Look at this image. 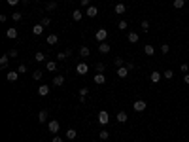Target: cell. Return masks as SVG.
Segmentation results:
<instances>
[{
  "label": "cell",
  "mask_w": 189,
  "mask_h": 142,
  "mask_svg": "<svg viewBox=\"0 0 189 142\" xmlns=\"http://www.w3.org/2000/svg\"><path fill=\"white\" fill-rule=\"evenodd\" d=\"M66 59V53H57V61H64Z\"/></svg>",
  "instance_id": "7bdbcfd3"
},
{
  "label": "cell",
  "mask_w": 189,
  "mask_h": 142,
  "mask_svg": "<svg viewBox=\"0 0 189 142\" xmlns=\"http://www.w3.org/2000/svg\"><path fill=\"white\" fill-rule=\"evenodd\" d=\"M46 68L49 72H55V70H57V63H55V61H47V63H46Z\"/></svg>",
  "instance_id": "ffe728a7"
},
{
  "label": "cell",
  "mask_w": 189,
  "mask_h": 142,
  "mask_svg": "<svg viewBox=\"0 0 189 142\" xmlns=\"http://www.w3.org/2000/svg\"><path fill=\"white\" fill-rule=\"evenodd\" d=\"M183 82H185V83L189 85V74H185V76H183Z\"/></svg>",
  "instance_id": "c3c4849f"
},
{
  "label": "cell",
  "mask_w": 189,
  "mask_h": 142,
  "mask_svg": "<svg viewBox=\"0 0 189 142\" xmlns=\"http://www.w3.org/2000/svg\"><path fill=\"white\" fill-rule=\"evenodd\" d=\"M6 78H8V82H17L19 72H8V74H6Z\"/></svg>",
  "instance_id": "ac0fdd59"
},
{
  "label": "cell",
  "mask_w": 189,
  "mask_h": 142,
  "mask_svg": "<svg viewBox=\"0 0 189 142\" xmlns=\"http://www.w3.org/2000/svg\"><path fill=\"white\" fill-rule=\"evenodd\" d=\"M46 42L49 44V46H55V44H59V36H57V34H49Z\"/></svg>",
  "instance_id": "7c38bea8"
},
{
  "label": "cell",
  "mask_w": 189,
  "mask_h": 142,
  "mask_svg": "<svg viewBox=\"0 0 189 142\" xmlns=\"http://www.w3.org/2000/svg\"><path fill=\"white\" fill-rule=\"evenodd\" d=\"M49 23H51V19H49V17H44V19H42V25H44V27H47Z\"/></svg>",
  "instance_id": "60d3db41"
},
{
  "label": "cell",
  "mask_w": 189,
  "mask_h": 142,
  "mask_svg": "<svg viewBox=\"0 0 189 142\" xmlns=\"http://www.w3.org/2000/svg\"><path fill=\"white\" fill-rule=\"evenodd\" d=\"M180 70H182V72H187V70H189V66H187V64H185V63H183V64H182V66H180Z\"/></svg>",
  "instance_id": "bcb514c9"
},
{
  "label": "cell",
  "mask_w": 189,
  "mask_h": 142,
  "mask_svg": "<svg viewBox=\"0 0 189 142\" xmlns=\"http://www.w3.org/2000/svg\"><path fill=\"white\" fill-rule=\"evenodd\" d=\"M42 74H44L42 70H34V74H32V78H34V80H42Z\"/></svg>",
  "instance_id": "e575fe53"
},
{
  "label": "cell",
  "mask_w": 189,
  "mask_h": 142,
  "mask_svg": "<svg viewBox=\"0 0 189 142\" xmlns=\"http://www.w3.org/2000/svg\"><path fill=\"white\" fill-rule=\"evenodd\" d=\"M98 136H100V140H108V136H110V133H108V131H104V129H102V131L98 133Z\"/></svg>",
  "instance_id": "4dcf8cb0"
},
{
  "label": "cell",
  "mask_w": 189,
  "mask_h": 142,
  "mask_svg": "<svg viewBox=\"0 0 189 142\" xmlns=\"http://www.w3.org/2000/svg\"><path fill=\"white\" fill-rule=\"evenodd\" d=\"M8 63H10V55H2V57H0V68H6L8 66Z\"/></svg>",
  "instance_id": "4fadbf2b"
},
{
  "label": "cell",
  "mask_w": 189,
  "mask_h": 142,
  "mask_svg": "<svg viewBox=\"0 0 189 142\" xmlns=\"http://www.w3.org/2000/svg\"><path fill=\"white\" fill-rule=\"evenodd\" d=\"M47 129H49V133H59L61 125H59V121H57V119H51L49 123H47Z\"/></svg>",
  "instance_id": "277c9868"
},
{
  "label": "cell",
  "mask_w": 189,
  "mask_h": 142,
  "mask_svg": "<svg viewBox=\"0 0 189 142\" xmlns=\"http://www.w3.org/2000/svg\"><path fill=\"white\" fill-rule=\"evenodd\" d=\"M108 121H110V116H108L106 110H102V112L98 114V123H100V125H106Z\"/></svg>",
  "instance_id": "5b68a950"
},
{
  "label": "cell",
  "mask_w": 189,
  "mask_h": 142,
  "mask_svg": "<svg viewBox=\"0 0 189 142\" xmlns=\"http://www.w3.org/2000/svg\"><path fill=\"white\" fill-rule=\"evenodd\" d=\"M98 15V10H96L95 6H89L87 8V17H96Z\"/></svg>",
  "instance_id": "5bb4252c"
},
{
  "label": "cell",
  "mask_w": 189,
  "mask_h": 142,
  "mask_svg": "<svg viewBox=\"0 0 189 142\" xmlns=\"http://www.w3.org/2000/svg\"><path fill=\"white\" fill-rule=\"evenodd\" d=\"M55 6H57V4H55V2H49V4H47V6H46V8H47V10H49V11H51V10H55Z\"/></svg>",
  "instance_id": "ee69618b"
},
{
  "label": "cell",
  "mask_w": 189,
  "mask_h": 142,
  "mask_svg": "<svg viewBox=\"0 0 189 142\" xmlns=\"http://www.w3.org/2000/svg\"><path fill=\"white\" fill-rule=\"evenodd\" d=\"M115 66H125V63H123V59H121V57H117V59H115Z\"/></svg>",
  "instance_id": "74e56055"
},
{
  "label": "cell",
  "mask_w": 189,
  "mask_h": 142,
  "mask_svg": "<svg viewBox=\"0 0 189 142\" xmlns=\"http://www.w3.org/2000/svg\"><path fill=\"white\" fill-rule=\"evenodd\" d=\"M132 108H134V112H144L148 108V102L146 100H136V102H132Z\"/></svg>",
  "instance_id": "7a4b0ae2"
},
{
  "label": "cell",
  "mask_w": 189,
  "mask_h": 142,
  "mask_svg": "<svg viewBox=\"0 0 189 142\" xmlns=\"http://www.w3.org/2000/svg\"><path fill=\"white\" fill-rule=\"evenodd\" d=\"M44 28H46V27H44L42 23H38V25H34V27H32V34H34V36H40Z\"/></svg>",
  "instance_id": "9c48e42d"
},
{
  "label": "cell",
  "mask_w": 189,
  "mask_h": 142,
  "mask_svg": "<svg viewBox=\"0 0 189 142\" xmlns=\"http://www.w3.org/2000/svg\"><path fill=\"white\" fill-rule=\"evenodd\" d=\"M6 36H8L10 40H15V38H17V28H15V27L8 28V30H6Z\"/></svg>",
  "instance_id": "ba28073f"
},
{
  "label": "cell",
  "mask_w": 189,
  "mask_h": 142,
  "mask_svg": "<svg viewBox=\"0 0 189 142\" xmlns=\"http://www.w3.org/2000/svg\"><path fill=\"white\" fill-rule=\"evenodd\" d=\"M172 4H174V8H176V10H182V8L185 6V0H174Z\"/></svg>",
  "instance_id": "83f0119b"
},
{
  "label": "cell",
  "mask_w": 189,
  "mask_h": 142,
  "mask_svg": "<svg viewBox=\"0 0 189 142\" xmlns=\"http://www.w3.org/2000/svg\"><path fill=\"white\" fill-rule=\"evenodd\" d=\"M150 80H151V83L161 82V72H151V74H150Z\"/></svg>",
  "instance_id": "2e32d148"
},
{
  "label": "cell",
  "mask_w": 189,
  "mask_h": 142,
  "mask_svg": "<svg viewBox=\"0 0 189 142\" xmlns=\"http://www.w3.org/2000/svg\"><path fill=\"white\" fill-rule=\"evenodd\" d=\"M127 74H129V68L127 66H119L117 68V76H119V78H127Z\"/></svg>",
  "instance_id": "9a60e30c"
},
{
  "label": "cell",
  "mask_w": 189,
  "mask_h": 142,
  "mask_svg": "<svg viewBox=\"0 0 189 142\" xmlns=\"http://www.w3.org/2000/svg\"><path fill=\"white\" fill-rule=\"evenodd\" d=\"M82 17H83V13L79 10H74V11H72V19H74V21H82Z\"/></svg>",
  "instance_id": "cb8c5ba5"
},
{
  "label": "cell",
  "mask_w": 189,
  "mask_h": 142,
  "mask_svg": "<svg viewBox=\"0 0 189 142\" xmlns=\"http://www.w3.org/2000/svg\"><path fill=\"white\" fill-rule=\"evenodd\" d=\"M38 95L40 97H47L49 95V87H47V85H40L38 87Z\"/></svg>",
  "instance_id": "8fae6325"
},
{
  "label": "cell",
  "mask_w": 189,
  "mask_h": 142,
  "mask_svg": "<svg viewBox=\"0 0 189 142\" xmlns=\"http://www.w3.org/2000/svg\"><path fill=\"white\" fill-rule=\"evenodd\" d=\"M127 119H129V117H127L125 112H119V114H117V121H119V123H125Z\"/></svg>",
  "instance_id": "f1b7e54d"
},
{
  "label": "cell",
  "mask_w": 189,
  "mask_h": 142,
  "mask_svg": "<svg viewBox=\"0 0 189 142\" xmlns=\"http://www.w3.org/2000/svg\"><path fill=\"white\" fill-rule=\"evenodd\" d=\"M11 19H13V21H21V19H23V15L19 13V11H13V13H11Z\"/></svg>",
  "instance_id": "1f68e13d"
},
{
  "label": "cell",
  "mask_w": 189,
  "mask_h": 142,
  "mask_svg": "<svg viewBox=\"0 0 189 142\" xmlns=\"http://www.w3.org/2000/svg\"><path fill=\"white\" fill-rule=\"evenodd\" d=\"M51 142H63V138H61V136H59V135H55L53 138H51Z\"/></svg>",
  "instance_id": "f6af8a7d"
},
{
  "label": "cell",
  "mask_w": 189,
  "mask_h": 142,
  "mask_svg": "<svg viewBox=\"0 0 189 142\" xmlns=\"http://www.w3.org/2000/svg\"><path fill=\"white\" fill-rule=\"evenodd\" d=\"M95 68H96V72L104 74V64H102V63H96V64H95Z\"/></svg>",
  "instance_id": "836d02e7"
},
{
  "label": "cell",
  "mask_w": 189,
  "mask_h": 142,
  "mask_svg": "<svg viewBox=\"0 0 189 142\" xmlns=\"http://www.w3.org/2000/svg\"><path fill=\"white\" fill-rule=\"evenodd\" d=\"M127 27H129V25H127V21H119V23H117V28H119V30H125Z\"/></svg>",
  "instance_id": "d590c367"
},
{
  "label": "cell",
  "mask_w": 189,
  "mask_h": 142,
  "mask_svg": "<svg viewBox=\"0 0 189 142\" xmlns=\"http://www.w3.org/2000/svg\"><path fill=\"white\" fill-rule=\"evenodd\" d=\"M76 72H78L79 76H85L87 72H89V66H87V63H78V64H76Z\"/></svg>",
  "instance_id": "3957f363"
},
{
  "label": "cell",
  "mask_w": 189,
  "mask_h": 142,
  "mask_svg": "<svg viewBox=\"0 0 189 142\" xmlns=\"http://www.w3.org/2000/svg\"><path fill=\"white\" fill-rule=\"evenodd\" d=\"M125 10H127V8H125V4H123V2H117V4H115V13L121 15V13H125Z\"/></svg>",
  "instance_id": "e0dca14e"
},
{
  "label": "cell",
  "mask_w": 189,
  "mask_h": 142,
  "mask_svg": "<svg viewBox=\"0 0 189 142\" xmlns=\"http://www.w3.org/2000/svg\"><path fill=\"white\" fill-rule=\"evenodd\" d=\"M144 53H146L148 57H151V55H153V53H155V47H153V46H151V44H148V46H146V47H144Z\"/></svg>",
  "instance_id": "7402d4cb"
},
{
  "label": "cell",
  "mask_w": 189,
  "mask_h": 142,
  "mask_svg": "<svg viewBox=\"0 0 189 142\" xmlns=\"http://www.w3.org/2000/svg\"><path fill=\"white\" fill-rule=\"evenodd\" d=\"M110 49H112V47H110V44H108V42H100V44H98V51H100L102 55L110 53Z\"/></svg>",
  "instance_id": "8992f818"
},
{
  "label": "cell",
  "mask_w": 189,
  "mask_h": 142,
  "mask_svg": "<svg viewBox=\"0 0 189 142\" xmlns=\"http://www.w3.org/2000/svg\"><path fill=\"white\" fill-rule=\"evenodd\" d=\"M93 80H95V83H96V85H102V83H106V76H104V74H100V72H96Z\"/></svg>",
  "instance_id": "52a82bcc"
},
{
  "label": "cell",
  "mask_w": 189,
  "mask_h": 142,
  "mask_svg": "<svg viewBox=\"0 0 189 142\" xmlns=\"http://www.w3.org/2000/svg\"><path fill=\"white\" fill-rule=\"evenodd\" d=\"M17 72H19V74H25V72H27V66H25V64H19Z\"/></svg>",
  "instance_id": "f35d334b"
},
{
  "label": "cell",
  "mask_w": 189,
  "mask_h": 142,
  "mask_svg": "<svg viewBox=\"0 0 189 142\" xmlns=\"http://www.w3.org/2000/svg\"><path fill=\"white\" fill-rule=\"evenodd\" d=\"M6 2H8V4H10V6H17V4H19V2H21V0H6Z\"/></svg>",
  "instance_id": "b9f144b4"
},
{
  "label": "cell",
  "mask_w": 189,
  "mask_h": 142,
  "mask_svg": "<svg viewBox=\"0 0 189 142\" xmlns=\"http://www.w3.org/2000/svg\"><path fill=\"white\" fill-rule=\"evenodd\" d=\"M34 61H36V63H44V61H46V55H44L42 51H38V53L34 55Z\"/></svg>",
  "instance_id": "4316f807"
},
{
  "label": "cell",
  "mask_w": 189,
  "mask_h": 142,
  "mask_svg": "<svg viewBox=\"0 0 189 142\" xmlns=\"http://www.w3.org/2000/svg\"><path fill=\"white\" fill-rule=\"evenodd\" d=\"M140 27H142V30H144V32L150 30V23H148V21H142V25H140Z\"/></svg>",
  "instance_id": "8d00e7d4"
},
{
  "label": "cell",
  "mask_w": 189,
  "mask_h": 142,
  "mask_svg": "<svg viewBox=\"0 0 189 142\" xmlns=\"http://www.w3.org/2000/svg\"><path fill=\"white\" fill-rule=\"evenodd\" d=\"M127 38H129V42L136 44V42H138V32H129V36H127Z\"/></svg>",
  "instance_id": "d4e9b609"
},
{
  "label": "cell",
  "mask_w": 189,
  "mask_h": 142,
  "mask_svg": "<svg viewBox=\"0 0 189 142\" xmlns=\"http://www.w3.org/2000/svg\"><path fill=\"white\" fill-rule=\"evenodd\" d=\"M89 95V89L87 87H82L79 89V100H82V102H85V97Z\"/></svg>",
  "instance_id": "d6986e66"
},
{
  "label": "cell",
  "mask_w": 189,
  "mask_h": 142,
  "mask_svg": "<svg viewBox=\"0 0 189 142\" xmlns=\"http://www.w3.org/2000/svg\"><path fill=\"white\" fill-rule=\"evenodd\" d=\"M38 121H40V123L47 121V110H40V114H38Z\"/></svg>",
  "instance_id": "603a6c76"
},
{
  "label": "cell",
  "mask_w": 189,
  "mask_h": 142,
  "mask_svg": "<svg viewBox=\"0 0 189 142\" xmlns=\"http://www.w3.org/2000/svg\"><path fill=\"white\" fill-rule=\"evenodd\" d=\"M95 38H96V42H106L108 30H106V28H98V30L95 32Z\"/></svg>",
  "instance_id": "6da1fadb"
},
{
  "label": "cell",
  "mask_w": 189,
  "mask_h": 142,
  "mask_svg": "<svg viewBox=\"0 0 189 142\" xmlns=\"http://www.w3.org/2000/svg\"><path fill=\"white\" fill-rule=\"evenodd\" d=\"M82 6H87V8H89L91 6V0H82Z\"/></svg>",
  "instance_id": "7dc6e473"
},
{
  "label": "cell",
  "mask_w": 189,
  "mask_h": 142,
  "mask_svg": "<svg viewBox=\"0 0 189 142\" xmlns=\"http://www.w3.org/2000/svg\"><path fill=\"white\" fill-rule=\"evenodd\" d=\"M163 76H164L167 80H172V78H174V72H172V70H164V72H163Z\"/></svg>",
  "instance_id": "d6a6232c"
},
{
  "label": "cell",
  "mask_w": 189,
  "mask_h": 142,
  "mask_svg": "<svg viewBox=\"0 0 189 142\" xmlns=\"http://www.w3.org/2000/svg\"><path fill=\"white\" fill-rule=\"evenodd\" d=\"M79 55H82V57H89L91 55V49H89V47H85V46L79 47Z\"/></svg>",
  "instance_id": "484cf974"
},
{
  "label": "cell",
  "mask_w": 189,
  "mask_h": 142,
  "mask_svg": "<svg viewBox=\"0 0 189 142\" xmlns=\"http://www.w3.org/2000/svg\"><path fill=\"white\" fill-rule=\"evenodd\" d=\"M168 51H170V46H168V44H161V53L167 55Z\"/></svg>",
  "instance_id": "f546056e"
},
{
  "label": "cell",
  "mask_w": 189,
  "mask_h": 142,
  "mask_svg": "<svg viewBox=\"0 0 189 142\" xmlns=\"http://www.w3.org/2000/svg\"><path fill=\"white\" fill-rule=\"evenodd\" d=\"M63 83H64V76L57 74V76H55V78H53V85H55V87H61Z\"/></svg>",
  "instance_id": "30bf717a"
},
{
  "label": "cell",
  "mask_w": 189,
  "mask_h": 142,
  "mask_svg": "<svg viewBox=\"0 0 189 142\" xmlns=\"http://www.w3.org/2000/svg\"><path fill=\"white\" fill-rule=\"evenodd\" d=\"M8 55H10L11 59H15V57L19 55V51H17V49H11V51H10V53H8Z\"/></svg>",
  "instance_id": "ab89813d"
},
{
  "label": "cell",
  "mask_w": 189,
  "mask_h": 142,
  "mask_svg": "<svg viewBox=\"0 0 189 142\" xmlns=\"http://www.w3.org/2000/svg\"><path fill=\"white\" fill-rule=\"evenodd\" d=\"M76 136H78V131H76V129H68L66 131V138L68 140H74Z\"/></svg>",
  "instance_id": "44dd1931"
}]
</instances>
